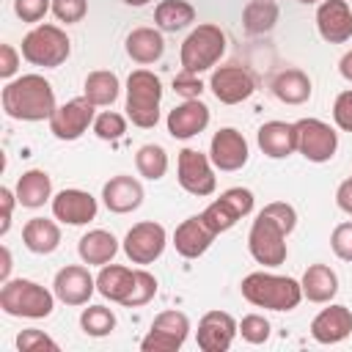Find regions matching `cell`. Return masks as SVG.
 <instances>
[{"label": "cell", "instance_id": "277c9868", "mask_svg": "<svg viewBox=\"0 0 352 352\" xmlns=\"http://www.w3.org/2000/svg\"><path fill=\"white\" fill-rule=\"evenodd\" d=\"M0 308L8 316L47 319L55 308V292L28 278H8L3 280V289H0Z\"/></svg>", "mask_w": 352, "mask_h": 352}, {"label": "cell", "instance_id": "44dd1931", "mask_svg": "<svg viewBox=\"0 0 352 352\" xmlns=\"http://www.w3.org/2000/svg\"><path fill=\"white\" fill-rule=\"evenodd\" d=\"M214 236L217 234L206 226L204 214H192V217H187V220H182L176 226V231H173V248L184 258H198V256H204L209 250V245L214 242Z\"/></svg>", "mask_w": 352, "mask_h": 352}, {"label": "cell", "instance_id": "ffe728a7", "mask_svg": "<svg viewBox=\"0 0 352 352\" xmlns=\"http://www.w3.org/2000/svg\"><path fill=\"white\" fill-rule=\"evenodd\" d=\"M168 135L176 140H190L209 126V107L201 99H184L168 113Z\"/></svg>", "mask_w": 352, "mask_h": 352}, {"label": "cell", "instance_id": "8d00e7d4", "mask_svg": "<svg viewBox=\"0 0 352 352\" xmlns=\"http://www.w3.org/2000/svg\"><path fill=\"white\" fill-rule=\"evenodd\" d=\"M154 294H157V278L148 270H135V283H132L129 297L124 300V308H140L151 302Z\"/></svg>", "mask_w": 352, "mask_h": 352}, {"label": "cell", "instance_id": "5b68a950", "mask_svg": "<svg viewBox=\"0 0 352 352\" xmlns=\"http://www.w3.org/2000/svg\"><path fill=\"white\" fill-rule=\"evenodd\" d=\"M160 102H162L160 77L148 69H135L126 77V118L140 129H151L160 121Z\"/></svg>", "mask_w": 352, "mask_h": 352}, {"label": "cell", "instance_id": "ab89813d", "mask_svg": "<svg viewBox=\"0 0 352 352\" xmlns=\"http://www.w3.org/2000/svg\"><path fill=\"white\" fill-rule=\"evenodd\" d=\"M16 349H19V352H44V349L58 352L60 346H58V341H52L47 333L30 327V330H22V333L16 336Z\"/></svg>", "mask_w": 352, "mask_h": 352}, {"label": "cell", "instance_id": "e575fe53", "mask_svg": "<svg viewBox=\"0 0 352 352\" xmlns=\"http://www.w3.org/2000/svg\"><path fill=\"white\" fill-rule=\"evenodd\" d=\"M135 168H138L140 176H146V179H151V182L162 179L165 170H168V154H165V148L157 146V143L140 146L138 154H135Z\"/></svg>", "mask_w": 352, "mask_h": 352}, {"label": "cell", "instance_id": "9c48e42d", "mask_svg": "<svg viewBox=\"0 0 352 352\" xmlns=\"http://www.w3.org/2000/svg\"><path fill=\"white\" fill-rule=\"evenodd\" d=\"M190 336V319L182 311H162L154 316L146 338L140 341L143 352H176Z\"/></svg>", "mask_w": 352, "mask_h": 352}, {"label": "cell", "instance_id": "5bb4252c", "mask_svg": "<svg viewBox=\"0 0 352 352\" xmlns=\"http://www.w3.org/2000/svg\"><path fill=\"white\" fill-rule=\"evenodd\" d=\"M250 157V148H248V140L239 129L234 126H223L212 135V143H209V160L217 170H226V173H234L239 168H245Z\"/></svg>", "mask_w": 352, "mask_h": 352}, {"label": "cell", "instance_id": "d4e9b609", "mask_svg": "<svg viewBox=\"0 0 352 352\" xmlns=\"http://www.w3.org/2000/svg\"><path fill=\"white\" fill-rule=\"evenodd\" d=\"M124 50H126V55H129L135 63L148 66V63H154V60L162 58V52H165V38H162L160 28H135V30L126 36Z\"/></svg>", "mask_w": 352, "mask_h": 352}, {"label": "cell", "instance_id": "30bf717a", "mask_svg": "<svg viewBox=\"0 0 352 352\" xmlns=\"http://www.w3.org/2000/svg\"><path fill=\"white\" fill-rule=\"evenodd\" d=\"M297 126V151L308 162H330L338 148V132L319 121V118H300L294 121Z\"/></svg>", "mask_w": 352, "mask_h": 352}, {"label": "cell", "instance_id": "d590c367", "mask_svg": "<svg viewBox=\"0 0 352 352\" xmlns=\"http://www.w3.org/2000/svg\"><path fill=\"white\" fill-rule=\"evenodd\" d=\"M80 327L85 336L91 338H104L116 330V314L104 305H88L82 314H80Z\"/></svg>", "mask_w": 352, "mask_h": 352}, {"label": "cell", "instance_id": "603a6c76", "mask_svg": "<svg viewBox=\"0 0 352 352\" xmlns=\"http://www.w3.org/2000/svg\"><path fill=\"white\" fill-rule=\"evenodd\" d=\"M102 201L113 214H126L135 212L143 204V184L135 176L118 173L110 182H104L102 187Z\"/></svg>", "mask_w": 352, "mask_h": 352}, {"label": "cell", "instance_id": "7dc6e473", "mask_svg": "<svg viewBox=\"0 0 352 352\" xmlns=\"http://www.w3.org/2000/svg\"><path fill=\"white\" fill-rule=\"evenodd\" d=\"M14 201H16V192H11L8 187H0V204H3V223H0V234H3V236H6V234H8V228H11Z\"/></svg>", "mask_w": 352, "mask_h": 352}, {"label": "cell", "instance_id": "f5cc1de1", "mask_svg": "<svg viewBox=\"0 0 352 352\" xmlns=\"http://www.w3.org/2000/svg\"><path fill=\"white\" fill-rule=\"evenodd\" d=\"M297 3H302V6H314V3H322V0H297Z\"/></svg>", "mask_w": 352, "mask_h": 352}, {"label": "cell", "instance_id": "7a4b0ae2", "mask_svg": "<svg viewBox=\"0 0 352 352\" xmlns=\"http://www.w3.org/2000/svg\"><path fill=\"white\" fill-rule=\"evenodd\" d=\"M55 91L41 74H22L3 88V110L16 121H50L55 113Z\"/></svg>", "mask_w": 352, "mask_h": 352}, {"label": "cell", "instance_id": "2e32d148", "mask_svg": "<svg viewBox=\"0 0 352 352\" xmlns=\"http://www.w3.org/2000/svg\"><path fill=\"white\" fill-rule=\"evenodd\" d=\"M236 333H239V324L234 322L231 314L209 311L198 322L195 341H198V349H204V352H226V349H231Z\"/></svg>", "mask_w": 352, "mask_h": 352}, {"label": "cell", "instance_id": "f546056e", "mask_svg": "<svg viewBox=\"0 0 352 352\" xmlns=\"http://www.w3.org/2000/svg\"><path fill=\"white\" fill-rule=\"evenodd\" d=\"M132 283H135V270L121 267V264H104L96 275V292L104 300L118 302V305H124V300L129 297Z\"/></svg>", "mask_w": 352, "mask_h": 352}, {"label": "cell", "instance_id": "f1b7e54d", "mask_svg": "<svg viewBox=\"0 0 352 352\" xmlns=\"http://www.w3.org/2000/svg\"><path fill=\"white\" fill-rule=\"evenodd\" d=\"M77 253H80V258H82L85 264L104 267V264H110V261L116 258V253H118V239H116L110 231H104V228H94V231H88V234L80 236Z\"/></svg>", "mask_w": 352, "mask_h": 352}, {"label": "cell", "instance_id": "cb8c5ba5", "mask_svg": "<svg viewBox=\"0 0 352 352\" xmlns=\"http://www.w3.org/2000/svg\"><path fill=\"white\" fill-rule=\"evenodd\" d=\"M256 140L270 160H286L297 151V126L289 121H267L258 126Z\"/></svg>", "mask_w": 352, "mask_h": 352}, {"label": "cell", "instance_id": "4fadbf2b", "mask_svg": "<svg viewBox=\"0 0 352 352\" xmlns=\"http://www.w3.org/2000/svg\"><path fill=\"white\" fill-rule=\"evenodd\" d=\"M168 245V234L160 223L143 220L135 223L124 236V253L132 264H154Z\"/></svg>", "mask_w": 352, "mask_h": 352}, {"label": "cell", "instance_id": "ee69618b", "mask_svg": "<svg viewBox=\"0 0 352 352\" xmlns=\"http://www.w3.org/2000/svg\"><path fill=\"white\" fill-rule=\"evenodd\" d=\"M333 121L338 129L344 132H352V88L349 91H341L333 102Z\"/></svg>", "mask_w": 352, "mask_h": 352}, {"label": "cell", "instance_id": "ac0fdd59", "mask_svg": "<svg viewBox=\"0 0 352 352\" xmlns=\"http://www.w3.org/2000/svg\"><path fill=\"white\" fill-rule=\"evenodd\" d=\"M96 212H99L96 198L85 190L69 187V190H60L58 195H52V217L66 226H85L96 217Z\"/></svg>", "mask_w": 352, "mask_h": 352}, {"label": "cell", "instance_id": "3957f363", "mask_svg": "<svg viewBox=\"0 0 352 352\" xmlns=\"http://www.w3.org/2000/svg\"><path fill=\"white\" fill-rule=\"evenodd\" d=\"M242 297L267 311H294L302 300V286L300 280L289 275H272V272H250L239 283Z\"/></svg>", "mask_w": 352, "mask_h": 352}, {"label": "cell", "instance_id": "bcb514c9", "mask_svg": "<svg viewBox=\"0 0 352 352\" xmlns=\"http://www.w3.org/2000/svg\"><path fill=\"white\" fill-rule=\"evenodd\" d=\"M19 69V52L14 50V44H3L0 47V77L11 80Z\"/></svg>", "mask_w": 352, "mask_h": 352}, {"label": "cell", "instance_id": "f35d334b", "mask_svg": "<svg viewBox=\"0 0 352 352\" xmlns=\"http://www.w3.org/2000/svg\"><path fill=\"white\" fill-rule=\"evenodd\" d=\"M270 322L261 316V314H248L242 316L239 322V336L248 341V344H264L270 338Z\"/></svg>", "mask_w": 352, "mask_h": 352}, {"label": "cell", "instance_id": "7402d4cb", "mask_svg": "<svg viewBox=\"0 0 352 352\" xmlns=\"http://www.w3.org/2000/svg\"><path fill=\"white\" fill-rule=\"evenodd\" d=\"M311 336L319 344H341L352 336V311L346 305H327L311 322Z\"/></svg>", "mask_w": 352, "mask_h": 352}, {"label": "cell", "instance_id": "6da1fadb", "mask_svg": "<svg viewBox=\"0 0 352 352\" xmlns=\"http://www.w3.org/2000/svg\"><path fill=\"white\" fill-rule=\"evenodd\" d=\"M294 226H297V212L292 204H286V201L267 204L256 214L250 234H248L250 256L264 267H280L289 256L286 236L294 231Z\"/></svg>", "mask_w": 352, "mask_h": 352}, {"label": "cell", "instance_id": "7bdbcfd3", "mask_svg": "<svg viewBox=\"0 0 352 352\" xmlns=\"http://www.w3.org/2000/svg\"><path fill=\"white\" fill-rule=\"evenodd\" d=\"M330 248L341 261H352V223H338L333 228Z\"/></svg>", "mask_w": 352, "mask_h": 352}, {"label": "cell", "instance_id": "681fc988", "mask_svg": "<svg viewBox=\"0 0 352 352\" xmlns=\"http://www.w3.org/2000/svg\"><path fill=\"white\" fill-rule=\"evenodd\" d=\"M338 72H341V77H344V80H349V82H352V50H349V52H344V58L338 60Z\"/></svg>", "mask_w": 352, "mask_h": 352}, {"label": "cell", "instance_id": "f6af8a7d", "mask_svg": "<svg viewBox=\"0 0 352 352\" xmlns=\"http://www.w3.org/2000/svg\"><path fill=\"white\" fill-rule=\"evenodd\" d=\"M173 91L182 96V99H198L201 96V91H204V82H201V77L198 74H192V72H179L176 77H173Z\"/></svg>", "mask_w": 352, "mask_h": 352}, {"label": "cell", "instance_id": "9a60e30c", "mask_svg": "<svg viewBox=\"0 0 352 352\" xmlns=\"http://www.w3.org/2000/svg\"><path fill=\"white\" fill-rule=\"evenodd\" d=\"M209 88H212V94H214L217 102H223V104H239L248 96H253L256 80H253V74L248 69L231 63V66H217L212 72Z\"/></svg>", "mask_w": 352, "mask_h": 352}, {"label": "cell", "instance_id": "8fae6325", "mask_svg": "<svg viewBox=\"0 0 352 352\" xmlns=\"http://www.w3.org/2000/svg\"><path fill=\"white\" fill-rule=\"evenodd\" d=\"M96 118V104L88 96H74L66 104L55 107V113L50 116V132L58 140H77L88 132V126H94Z\"/></svg>", "mask_w": 352, "mask_h": 352}, {"label": "cell", "instance_id": "816d5d0a", "mask_svg": "<svg viewBox=\"0 0 352 352\" xmlns=\"http://www.w3.org/2000/svg\"><path fill=\"white\" fill-rule=\"evenodd\" d=\"M124 3H126V6H135V8H140V6H146L148 0H124Z\"/></svg>", "mask_w": 352, "mask_h": 352}, {"label": "cell", "instance_id": "836d02e7", "mask_svg": "<svg viewBox=\"0 0 352 352\" xmlns=\"http://www.w3.org/2000/svg\"><path fill=\"white\" fill-rule=\"evenodd\" d=\"M278 3L275 0H250L245 8H242V28L245 33L250 36H261V33H270L278 22Z\"/></svg>", "mask_w": 352, "mask_h": 352}, {"label": "cell", "instance_id": "b9f144b4", "mask_svg": "<svg viewBox=\"0 0 352 352\" xmlns=\"http://www.w3.org/2000/svg\"><path fill=\"white\" fill-rule=\"evenodd\" d=\"M50 8H52V0H14V14L28 25L41 22Z\"/></svg>", "mask_w": 352, "mask_h": 352}, {"label": "cell", "instance_id": "d6a6232c", "mask_svg": "<svg viewBox=\"0 0 352 352\" xmlns=\"http://www.w3.org/2000/svg\"><path fill=\"white\" fill-rule=\"evenodd\" d=\"M192 22H195V8L187 0H162L154 8V25L160 30H165V33L184 30Z\"/></svg>", "mask_w": 352, "mask_h": 352}, {"label": "cell", "instance_id": "ba28073f", "mask_svg": "<svg viewBox=\"0 0 352 352\" xmlns=\"http://www.w3.org/2000/svg\"><path fill=\"white\" fill-rule=\"evenodd\" d=\"M253 204H256V198L248 187H231V190L220 192V198H214L201 214L214 234H223V231L234 228L242 217H248L253 212Z\"/></svg>", "mask_w": 352, "mask_h": 352}, {"label": "cell", "instance_id": "c3c4849f", "mask_svg": "<svg viewBox=\"0 0 352 352\" xmlns=\"http://www.w3.org/2000/svg\"><path fill=\"white\" fill-rule=\"evenodd\" d=\"M336 204H338L341 212L352 214V176L338 184V190H336Z\"/></svg>", "mask_w": 352, "mask_h": 352}, {"label": "cell", "instance_id": "4316f807", "mask_svg": "<svg viewBox=\"0 0 352 352\" xmlns=\"http://www.w3.org/2000/svg\"><path fill=\"white\" fill-rule=\"evenodd\" d=\"M22 245L36 253V256H47L52 250H58L60 245V228L55 220H47V217H30L25 226H22Z\"/></svg>", "mask_w": 352, "mask_h": 352}, {"label": "cell", "instance_id": "83f0119b", "mask_svg": "<svg viewBox=\"0 0 352 352\" xmlns=\"http://www.w3.org/2000/svg\"><path fill=\"white\" fill-rule=\"evenodd\" d=\"M275 99H280L283 104H302L311 99V77L302 69H283L272 77L270 82Z\"/></svg>", "mask_w": 352, "mask_h": 352}, {"label": "cell", "instance_id": "4dcf8cb0", "mask_svg": "<svg viewBox=\"0 0 352 352\" xmlns=\"http://www.w3.org/2000/svg\"><path fill=\"white\" fill-rule=\"evenodd\" d=\"M300 286H302V297L311 300V302H330L338 292V275L327 267V264H311L302 278H300Z\"/></svg>", "mask_w": 352, "mask_h": 352}, {"label": "cell", "instance_id": "7c38bea8", "mask_svg": "<svg viewBox=\"0 0 352 352\" xmlns=\"http://www.w3.org/2000/svg\"><path fill=\"white\" fill-rule=\"evenodd\" d=\"M176 179L182 184V190H187L190 195L206 198L214 192L217 179L212 170V160L195 148H182L179 160H176Z\"/></svg>", "mask_w": 352, "mask_h": 352}, {"label": "cell", "instance_id": "484cf974", "mask_svg": "<svg viewBox=\"0 0 352 352\" xmlns=\"http://www.w3.org/2000/svg\"><path fill=\"white\" fill-rule=\"evenodd\" d=\"M14 192H16V204H22L25 209H38L52 198V179L47 170L30 168L19 176Z\"/></svg>", "mask_w": 352, "mask_h": 352}, {"label": "cell", "instance_id": "52a82bcc", "mask_svg": "<svg viewBox=\"0 0 352 352\" xmlns=\"http://www.w3.org/2000/svg\"><path fill=\"white\" fill-rule=\"evenodd\" d=\"M69 52H72V41L58 25H36L22 38V58L30 66L58 69L60 63H66Z\"/></svg>", "mask_w": 352, "mask_h": 352}, {"label": "cell", "instance_id": "d6986e66", "mask_svg": "<svg viewBox=\"0 0 352 352\" xmlns=\"http://www.w3.org/2000/svg\"><path fill=\"white\" fill-rule=\"evenodd\" d=\"M316 30L327 44H346L352 38V11L346 0H322L316 8Z\"/></svg>", "mask_w": 352, "mask_h": 352}, {"label": "cell", "instance_id": "74e56055", "mask_svg": "<svg viewBox=\"0 0 352 352\" xmlns=\"http://www.w3.org/2000/svg\"><path fill=\"white\" fill-rule=\"evenodd\" d=\"M126 132V118L116 110H104L94 118V135L99 140H118Z\"/></svg>", "mask_w": 352, "mask_h": 352}, {"label": "cell", "instance_id": "f907efd6", "mask_svg": "<svg viewBox=\"0 0 352 352\" xmlns=\"http://www.w3.org/2000/svg\"><path fill=\"white\" fill-rule=\"evenodd\" d=\"M0 256H3V267H0V278L3 280H8V275H11V250L3 245L0 248Z\"/></svg>", "mask_w": 352, "mask_h": 352}, {"label": "cell", "instance_id": "60d3db41", "mask_svg": "<svg viewBox=\"0 0 352 352\" xmlns=\"http://www.w3.org/2000/svg\"><path fill=\"white\" fill-rule=\"evenodd\" d=\"M52 14L58 22L74 25L88 14V0H52Z\"/></svg>", "mask_w": 352, "mask_h": 352}, {"label": "cell", "instance_id": "e0dca14e", "mask_svg": "<svg viewBox=\"0 0 352 352\" xmlns=\"http://www.w3.org/2000/svg\"><path fill=\"white\" fill-rule=\"evenodd\" d=\"M52 292L63 305H85L96 292V278L88 272V267L66 264L63 270L55 272Z\"/></svg>", "mask_w": 352, "mask_h": 352}, {"label": "cell", "instance_id": "8992f818", "mask_svg": "<svg viewBox=\"0 0 352 352\" xmlns=\"http://www.w3.org/2000/svg\"><path fill=\"white\" fill-rule=\"evenodd\" d=\"M223 52H226V33L217 25L204 22V25L192 28L190 36L182 41L179 60H182L184 72L201 74V72L214 69L217 60L223 58Z\"/></svg>", "mask_w": 352, "mask_h": 352}, {"label": "cell", "instance_id": "1f68e13d", "mask_svg": "<svg viewBox=\"0 0 352 352\" xmlns=\"http://www.w3.org/2000/svg\"><path fill=\"white\" fill-rule=\"evenodd\" d=\"M118 94H121V82H118V77H116L113 72H107V69L91 72V74L85 77V82H82V96H88L96 107H110V104L118 99Z\"/></svg>", "mask_w": 352, "mask_h": 352}]
</instances>
